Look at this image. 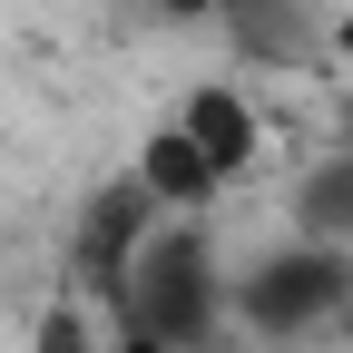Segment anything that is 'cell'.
<instances>
[{
  "label": "cell",
  "instance_id": "6da1fadb",
  "mask_svg": "<svg viewBox=\"0 0 353 353\" xmlns=\"http://www.w3.org/2000/svg\"><path fill=\"white\" fill-rule=\"evenodd\" d=\"M108 353H216L226 324V255H216L206 216H167V226L128 255V275L99 294Z\"/></svg>",
  "mask_w": 353,
  "mask_h": 353
},
{
  "label": "cell",
  "instance_id": "7a4b0ae2",
  "mask_svg": "<svg viewBox=\"0 0 353 353\" xmlns=\"http://www.w3.org/2000/svg\"><path fill=\"white\" fill-rule=\"evenodd\" d=\"M343 304H353V245L285 236L226 265V324L245 343H324L343 334Z\"/></svg>",
  "mask_w": 353,
  "mask_h": 353
},
{
  "label": "cell",
  "instance_id": "3957f363",
  "mask_svg": "<svg viewBox=\"0 0 353 353\" xmlns=\"http://www.w3.org/2000/svg\"><path fill=\"white\" fill-rule=\"evenodd\" d=\"M157 226H167V206H157L128 167H118V176H99V187L79 196V216H69V294L99 304V294L128 275V255H138Z\"/></svg>",
  "mask_w": 353,
  "mask_h": 353
},
{
  "label": "cell",
  "instance_id": "277c9868",
  "mask_svg": "<svg viewBox=\"0 0 353 353\" xmlns=\"http://www.w3.org/2000/svg\"><path fill=\"white\" fill-rule=\"evenodd\" d=\"M167 118L187 128V148L216 167V187H245V176L265 167V108H255L245 79H196Z\"/></svg>",
  "mask_w": 353,
  "mask_h": 353
},
{
  "label": "cell",
  "instance_id": "5b68a950",
  "mask_svg": "<svg viewBox=\"0 0 353 353\" xmlns=\"http://www.w3.org/2000/svg\"><path fill=\"white\" fill-rule=\"evenodd\" d=\"M304 0H216L226 39L255 59V69H314L324 59V20H294Z\"/></svg>",
  "mask_w": 353,
  "mask_h": 353
},
{
  "label": "cell",
  "instance_id": "8992f818",
  "mask_svg": "<svg viewBox=\"0 0 353 353\" xmlns=\"http://www.w3.org/2000/svg\"><path fill=\"white\" fill-rule=\"evenodd\" d=\"M128 176H138V187L167 206V216H206L216 196H226V187H216V167L187 148V128H176V118H157L148 128V138H138V157H128Z\"/></svg>",
  "mask_w": 353,
  "mask_h": 353
},
{
  "label": "cell",
  "instance_id": "52a82bcc",
  "mask_svg": "<svg viewBox=\"0 0 353 353\" xmlns=\"http://www.w3.org/2000/svg\"><path fill=\"white\" fill-rule=\"evenodd\" d=\"M285 216H294V236L353 245V148H334V157L304 167V176H294V196H285Z\"/></svg>",
  "mask_w": 353,
  "mask_h": 353
},
{
  "label": "cell",
  "instance_id": "ba28073f",
  "mask_svg": "<svg viewBox=\"0 0 353 353\" xmlns=\"http://www.w3.org/2000/svg\"><path fill=\"white\" fill-rule=\"evenodd\" d=\"M30 353H108V324L88 314L79 294H59L50 314H39V334H30Z\"/></svg>",
  "mask_w": 353,
  "mask_h": 353
},
{
  "label": "cell",
  "instance_id": "9c48e42d",
  "mask_svg": "<svg viewBox=\"0 0 353 353\" xmlns=\"http://www.w3.org/2000/svg\"><path fill=\"white\" fill-rule=\"evenodd\" d=\"M324 59H334V69H353V10H334V20H324Z\"/></svg>",
  "mask_w": 353,
  "mask_h": 353
},
{
  "label": "cell",
  "instance_id": "30bf717a",
  "mask_svg": "<svg viewBox=\"0 0 353 353\" xmlns=\"http://www.w3.org/2000/svg\"><path fill=\"white\" fill-rule=\"evenodd\" d=\"M167 20H216V0H157Z\"/></svg>",
  "mask_w": 353,
  "mask_h": 353
},
{
  "label": "cell",
  "instance_id": "8fae6325",
  "mask_svg": "<svg viewBox=\"0 0 353 353\" xmlns=\"http://www.w3.org/2000/svg\"><path fill=\"white\" fill-rule=\"evenodd\" d=\"M245 353H314V343H245Z\"/></svg>",
  "mask_w": 353,
  "mask_h": 353
},
{
  "label": "cell",
  "instance_id": "7c38bea8",
  "mask_svg": "<svg viewBox=\"0 0 353 353\" xmlns=\"http://www.w3.org/2000/svg\"><path fill=\"white\" fill-rule=\"evenodd\" d=\"M343 334H353V304H343Z\"/></svg>",
  "mask_w": 353,
  "mask_h": 353
}]
</instances>
